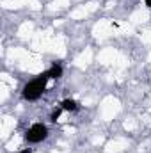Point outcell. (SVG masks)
Returning <instances> with one entry per match:
<instances>
[{"mask_svg":"<svg viewBox=\"0 0 151 153\" xmlns=\"http://www.w3.org/2000/svg\"><path fill=\"white\" fill-rule=\"evenodd\" d=\"M144 4H146V7H148V9H151V0H144Z\"/></svg>","mask_w":151,"mask_h":153,"instance_id":"52a82bcc","label":"cell"},{"mask_svg":"<svg viewBox=\"0 0 151 153\" xmlns=\"http://www.w3.org/2000/svg\"><path fill=\"white\" fill-rule=\"evenodd\" d=\"M18 153H32V148H21Z\"/></svg>","mask_w":151,"mask_h":153,"instance_id":"8992f818","label":"cell"},{"mask_svg":"<svg viewBox=\"0 0 151 153\" xmlns=\"http://www.w3.org/2000/svg\"><path fill=\"white\" fill-rule=\"evenodd\" d=\"M62 112H64V111H62V107H61V105H59L57 109H53V111H52V114H50V121H52V123H57V119L61 117Z\"/></svg>","mask_w":151,"mask_h":153,"instance_id":"5b68a950","label":"cell"},{"mask_svg":"<svg viewBox=\"0 0 151 153\" xmlns=\"http://www.w3.org/2000/svg\"><path fill=\"white\" fill-rule=\"evenodd\" d=\"M46 73L50 76V80H59V78L62 76V73H64V68H62L61 62H53V64L46 70Z\"/></svg>","mask_w":151,"mask_h":153,"instance_id":"3957f363","label":"cell"},{"mask_svg":"<svg viewBox=\"0 0 151 153\" xmlns=\"http://www.w3.org/2000/svg\"><path fill=\"white\" fill-rule=\"evenodd\" d=\"M48 82H50V76H48L46 71L36 75L34 78H30V80L21 87V98H23L25 102H38L39 98L44 94Z\"/></svg>","mask_w":151,"mask_h":153,"instance_id":"6da1fadb","label":"cell"},{"mask_svg":"<svg viewBox=\"0 0 151 153\" xmlns=\"http://www.w3.org/2000/svg\"><path fill=\"white\" fill-rule=\"evenodd\" d=\"M48 126L44 125V123H32L27 130H25V134H23V137H25V141L29 143V144H39V143H43V141H46L48 139Z\"/></svg>","mask_w":151,"mask_h":153,"instance_id":"7a4b0ae2","label":"cell"},{"mask_svg":"<svg viewBox=\"0 0 151 153\" xmlns=\"http://www.w3.org/2000/svg\"><path fill=\"white\" fill-rule=\"evenodd\" d=\"M61 107H62L64 112H76V111H80V103L76 100H73V98H64L61 102Z\"/></svg>","mask_w":151,"mask_h":153,"instance_id":"277c9868","label":"cell"}]
</instances>
